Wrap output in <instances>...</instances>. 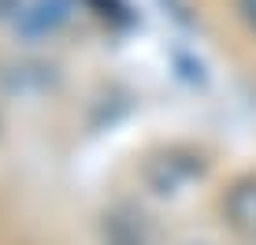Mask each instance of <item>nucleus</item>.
I'll return each mask as SVG.
<instances>
[{
	"label": "nucleus",
	"mask_w": 256,
	"mask_h": 245,
	"mask_svg": "<svg viewBox=\"0 0 256 245\" xmlns=\"http://www.w3.org/2000/svg\"><path fill=\"white\" fill-rule=\"evenodd\" d=\"M238 4H242V15H245V22H249L252 30H256V0H238Z\"/></svg>",
	"instance_id": "20e7f679"
},
{
	"label": "nucleus",
	"mask_w": 256,
	"mask_h": 245,
	"mask_svg": "<svg viewBox=\"0 0 256 245\" xmlns=\"http://www.w3.org/2000/svg\"><path fill=\"white\" fill-rule=\"evenodd\" d=\"M100 238L104 245H152V226L138 208H116L104 216L100 223Z\"/></svg>",
	"instance_id": "f03ea898"
},
{
	"label": "nucleus",
	"mask_w": 256,
	"mask_h": 245,
	"mask_svg": "<svg viewBox=\"0 0 256 245\" xmlns=\"http://www.w3.org/2000/svg\"><path fill=\"white\" fill-rule=\"evenodd\" d=\"M223 216L242 238L256 242V178H242L223 197Z\"/></svg>",
	"instance_id": "7ed1b4c3"
},
{
	"label": "nucleus",
	"mask_w": 256,
	"mask_h": 245,
	"mask_svg": "<svg viewBox=\"0 0 256 245\" xmlns=\"http://www.w3.org/2000/svg\"><path fill=\"white\" fill-rule=\"evenodd\" d=\"M200 174H204L200 156H193V152H160L156 160H148L145 182H148L152 194L174 197V194H182L186 186H193Z\"/></svg>",
	"instance_id": "f257e3e1"
}]
</instances>
